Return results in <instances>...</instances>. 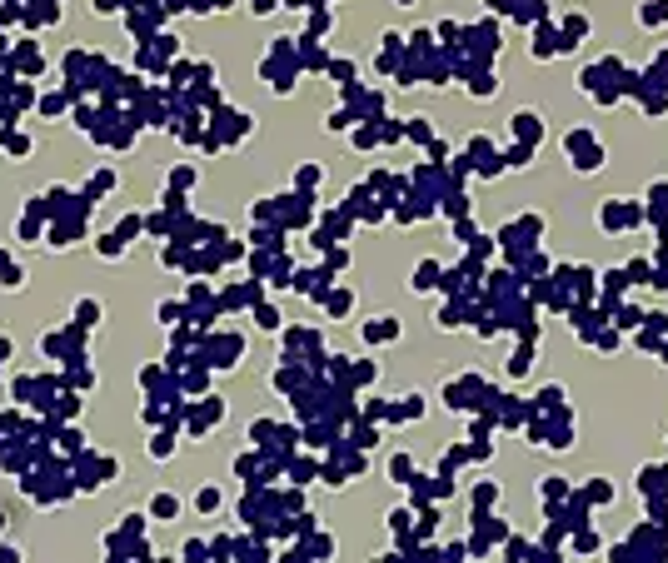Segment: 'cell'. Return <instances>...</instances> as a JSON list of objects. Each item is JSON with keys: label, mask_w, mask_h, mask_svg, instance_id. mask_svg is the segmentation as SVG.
<instances>
[{"label": "cell", "mask_w": 668, "mask_h": 563, "mask_svg": "<svg viewBox=\"0 0 668 563\" xmlns=\"http://www.w3.org/2000/svg\"><path fill=\"white\" fill-rule=\"evenodd\" d=\"M564 150H569V160H574V170H579V175H593L598 164H603V145L593 140V130H589V125H574V130L564 135Z\"/></svg>", "instance_id": "6da1fadb"}, {"label": "cell", "mask_w": 668, "mask_h": 563, "mask_svg": "<svg viewBox=\"0 0 668 563\" xmlns=\"http://www.w3.org/2000/svg\"><path fill=\"white\" fill-rule=\"evenodd\" d=\"M598 224H603V230H629V224H638V214L629 209V200H603Z\"/></svg>", "instance_id": "7a4b0ae2"}, {"label": "cell", "mask_w": 668, "mask_h": 563, "mask_svg": "<svg viewBox=\"0 0 668 563\" xmlns=\"http://www.w3.org/2000/svg\"><path fill=\"white\" fill-rule=\"evenodd\" d=\"M514 135H519V145H539L544 140V115L539 110H519L514 115Z\"/></svg>", "instance_id": "3957f363"}, {"label": "cell", "mask_w": 668, "mask_h": 563, "mask_svg": "<svg viewBox=\"0 0 668 563\" xmlns=\"http://www.w3.org/2000/svg\"><path fill=\"white\" fill-rule=\"evenodd\" d=\"M638 20H643V25H668V0H643Z\"/></svg>", "instance_id": "277c9868"}, {"label": "cell", "mask_w": 668, "mask_h": 563, "mask_svg": "<svg viewBox=\"0 0 668 563\" xmlns=\"http://www.w3.org/2000/svg\"><path fill=\"white\" fill-rule=\"evenodd\" d=\"M584 35H589V20H584V15H569V20H564V50H574V40H584Z\"/></svg>", "instance_id": "5b68a950"}, {"label": "cell", "mask_w": 668, "mask_h": 563, "mask_svg": "<svg viewBox=\"0 0 668 563\" xmlns=\"http://www.w3.org/2000/svg\"><path fill=\"white\" fill-rule=\"evenodd\" d=\"M584 498H589V503H608V498H614V488H608V479H589Z\"/></svg>", "instance_id": "8992f818"}, {"label": "cell", "mask_w": 668, "mask_h": 563, "mask_svg": "<svg viewBox=\"0 0 668 563\" xmlns=\"http://www.w3.org/2000/svg\"><path fill=\"white\" fill-rule=\"evenodd\" d=\"M559 404H564V389H559V384H548V389L539 394V409H548V414H559Z\"/></svg>", "instance_id": "52a82bcc"}, {"label": "cell", "mask_w": 668, "mask_h": 563, "mask_svg": "<svg viewBox=\"0 0 668 563\" xmlns=\"http://www.w3.org/2000/svg\"><path fill=\"white\" fill-rule=\"evenodd\" d=\"M364 334H369V339H394V334H399V319H379V324H369Z\"/></svg>", "instance_id": "ba28073f"}, {"label": "cell", "mask_w": 668, "mask_h": 563, "mask_svg": "<svg viewBox=\"0 0 668 563\" xmlns=\"http://www.w3.org/2000/svg\"><path fill=\"white\" fill-rule=\"evenodd\" d=\"M569 493V479H559V474H553V479H544V498L553 503V498H564Z\"/></svg>", "instance_id": "9c48e42d"}, {"label": "cell", "mask_w": 668, "mask_h": 563, "mask_svg": "<svg viewBox=\"0 0 668 563\" xmlns=\"http://www.w3.org/2000/svg\"><path fill=\"white\" fill-rule=\"evenodd\" d=\"M629 279H638V285H648V279H653V264H648V259H634V264H629Z\"/></svg>", "instance_id": "30bf717a"}, {"label": "cell", "mask_w": 668, "mask_h": 563, "mask_svg": "<svg viewBox=\"0 0 668 563\" xmlns=\"http://www.w3.org/2000/svg\"><path fill=\"white\" fill-rule=\"evenodd\" d=\"M574 548H579V553H593V548H598V533H589V524H584V533L574 538Z\"/></svg>", "instance_id": "8fae6325"}, {"label": "cell", "mask_w": 668, "mask_h": 563, "mask_svg": "<svg viewBox=\"0 0 668 563\" xmlns=\"http://www.w3.org/2000/svg\"><path fill=\"white\" fill-rule=\"evenodd\" d=\"M200 509H205V514H210V509H219V493H214V488H205V493H200Z\"/></svg>", "instance_id": "7c38bea8"}]
</instances>
